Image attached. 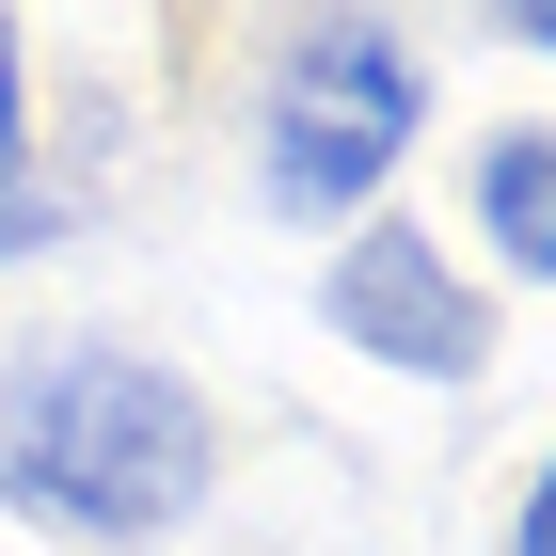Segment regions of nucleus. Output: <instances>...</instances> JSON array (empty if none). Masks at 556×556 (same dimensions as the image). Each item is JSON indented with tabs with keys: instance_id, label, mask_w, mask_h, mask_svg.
Segmentation results:
<instances>
[{
	"instance_id": "nucleus-1",
	"label": "nucleus",
	"mask_w": 556,
	"mask_h": 556,
	"mask_svg": "<svg viewBox=\"0 0 556 556\" xmlns=\"http://www.w3.org/2000/svg\"><path fill=\"white\" fill-rule=\"evenodd\" d=\"M223 493V414L128 334H33L0 366V509L48 541L143 556L191 541Z\"/></svg>"
},
{
	"instance_id": "nucleus-2",
	"label": "nucleus",
	"mask_w": 556,
	"mask_h": 556,
	"mask_svg": "<svg viewBox=\"0 0 556 556\" xmlns=\"http://www.w3.org/2000/svg\"><path fill=\"white\" fill-rule=\"evenodd\" d=\"M414 128H429V48L397 16H302L270 48V80H255V191L287 223H334L350 239L397 191Z\"/></svg>"
},
{
	"instance_id": "nucleus-3",
	"label": "nucleus",
	"mask_w": 556,
	"mask_h": 556,
	"mask_svg": "<svg viewBox=\"0 0 556 556\" xmlns=\"http://www.w3.org/2000/svg\"><path fill=\"white\" fill-rule=\"evenodd\" d=\"M318 334L366 350V366H397V382H477V366H493V287L462 270V239L366 207L334 255H318Z\"/></svg>"
},
{
	"instance_id": "nucleus-4",
	"label": "nucleus",
	"mask_w": 556,
	"mask_h": 556,
	"mask_svg": "<svg viewBox=\"0 0 556 556\" xmlns=\"http://www.w3.org/2000/svg\"><path fill=\"white\" fill-rule=\"evenodd\" d=\"M462 223L493 239V287H556V128H493L462 160Z\"/></svg>"
},
{
	"instance_id": "nucleus-5",
	"label": "nucleus",
	"mask_w": 556,
	"mask_h": 556,
	"mask_svg": "<svg viewBox=\"0 0 556 556\" xmlns=\"http://www.w3.org/2000/svg\"><path fill=\"white\" fill-rule=\"evenodd\" d=\"M64 223H80V191H64V175H0V270H16V255H48Z\"/></svg>"
},
{
	"instance_id": "nucleus-6",
	"label": "nucleus",
	"mask_w": 556,
	"mask_h": 556,
	"mask_svg": "<svg viewBox=\"0 0 556 556\" xmlns=\"http://www.w3.org/2000/svg\"><path fill=\"white\" fill-rule=\"evenodd\" d=\"M0 175H33V33L0 16Z\"/></svg>"
},
{
	"instance_id": "nucleus-7",
	"label": "nucleus",
	"mask_w": 556,
	"mask_h": 556,
	"mask_svg": "<svg viewBox=\"0 0 556 556\" xmlns=\"http://www.w3.org/2000/svg\"><path fill=\"white\" fill-rule=\"evenodd\" d=\"M509 556H556V445L525 462V493H509Z\"/></svg>"
},
{
	"instance_id": "nucleus-8",
	"label": "nucleus",
	"mask_w": 556,
	"mask_h": 556,
	"mask_svg": "<svg viewBox=\"0 0 556 556\" xmlns=\"http://www.w3.org/2000/svg\"><path fill=\"white\" fill-rule=\"evenodd\" d=\"M509 48H541V64H556V0H509Z\"/></svg>"
}]
</instances>
